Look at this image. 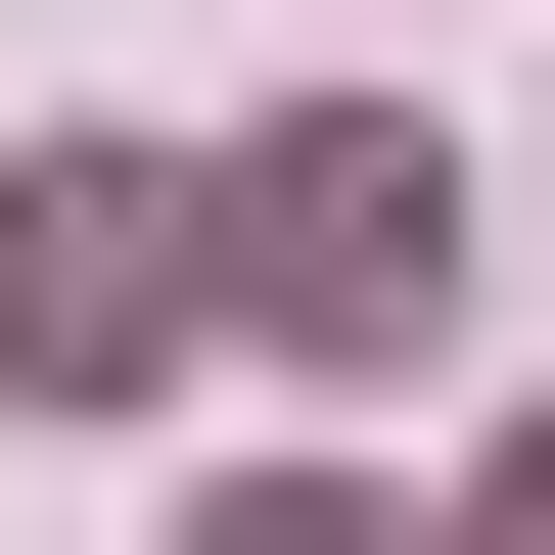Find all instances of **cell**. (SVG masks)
I'll return each mask as SVG.
<instances>
[{
    "label": "cell",
    "mask_w": 555,
    "mask_h": 555,
    "mask_svg": "<svg viewBox=\"0 0 555 555\" xmlns=\"http://www.w3.org/2000/svg\"><path fill=\"white\" fill-rule=\"evenodd\" d=\"M185 324H232V185H139V139H47V185H0V416H139Z\"/></svg>",
    "instance_id": "6da1fadb"
},
{
    "label": "cell",
    "mask_w": 555,
    "mask_h": 555,
    "mask_svg": "<svg viewBox=\"0 0 555 555\" xmlns=\"http://www.w3.org/2000/svg\"><path fill=\"white\" fill-rule=\"evenodd\" d=\"M463 555H555V416H509V509H463Z\"/></svg>",
    "instance_id": "3957f363"
},
{
    "label": "cell",
    "mask_w": 555,
    "mask_h": 555,
    "mask_svg": "<svg viewBox=\"0 0 555 555\" xmlns=\"http://www.w3.org/2000/svg\"><path fill=\"white\" fill-rule=\"evenodd\" d=\"M416 278H463V139H278L232 185V324L278 371H416Z\"/></svg>",
    "instance_id": "7a4b0ae2"
},
{
    "label": "cell",
    "mask_w": 555,
    "mask_h": 555,
    "mask_svg": "<svg viewBox=\"0 0 555 555\" xmlns=\"http://www.w3.org/2000/svg\"><path fill=\"white\" fill-rule=\"evenodd\" d=\"M232 555H371V509H232Z\"/></svg>",
    "instance_id": "277c9868"
}]
</instances>
